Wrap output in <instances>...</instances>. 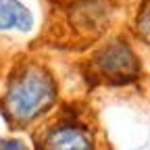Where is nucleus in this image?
<instances>
[{
  "instance_id": "obj_4",
  "label": "nucleus",
  "mask_w": 150,
  "mask_h": 150,
  "mask_svg": "<svg viewBox=\"0 0 150 150\" xmlns=\"http://www.w3.org/2000/svg\"><path fill=\"white\" fill-rule=\"evenodd\" d=\"M33 25V13L21 0H0V31L29 33Z\"/></svg>"
},
{
  "instance_id": "obj_5",
  "label": "nucleus",
  "mask_w": 150,
  "mask_h": 150,
  "mask_svg": "<svg viewBox=\"0 0 150 150\" xmlns=\"http://www.w3.org/2000/svg\"><path fill=\"white\" fill-rule=\"evenodd\" d=\"M108 8L104 6L102 0H81V4L73 6L71 11V21L83 31H96L104 27Z\"/></svg>"
},
{
  "instance_id": "obj_1",
  "label": "nucleus",
  "mask_w": 150,
  "mask_h": 150,
  "mask_svg": "<svg viewBox=\"0 0 150 150\" xmlns=\"http://www.w3.org/2000/svg\"><path fill=\"white\" fill-rule=\"evenodd\" d=\"M56 100L59 86L52 71L40 61H23L6 79L0 112L13 127H27L48 115Z\"/></svg>"
},
{
  "instance_id": "obj_2",
  "label": "nucleus",
  "mask_w": 150,
  "mask_h": 150,
  "mask_svg": "<svg viewBox=\"0 0 150 150\" xmlns=\"http://www.w3.org/2000/svg\"><path fill=\"white\" fill-rule=\"evenodd\" d=\"M92 67L102 79L112 86L131 83L140 77V59L136 50L123 38H115L100 44L92 54Z\"/></svg>"
},
{
  "instance_id": "obj_6",
  "label": "nucleus",
  "mask_w": 150,
  "mask_h": 150,
  "mask_svg": "<svg viewBox=\"0 0 150 150\" xmlns=\"http://www.w3.org/2000/svg\"><path fill=\"white\" fill-rule=\"evenodd\" d=\"M136 29L146 42H150V0L144 4V8L140 11V15L136 19Z\"/></svg>"
},
{
  "instance_id": "obj_7",
  "label": "nucleus",
  "mask_w": 150,
  "mask_h": 150,
  "mask_svg": "<svg viewBox=\"0 0 150 150\" xmlns=\"http://www.w3.org/2000/svg\"><path fill=\"white\" fill-rule=\"evenodd\" d=\"M0 150H31V146L21 138H0Z\"/></svg>"
},
{
  "instance_id": "obj_3",
  "label": "nucleus",
  "mask_w": 150,
  "mask_h": 150,
  "mask_svg": "<svg viewBox=\"0 0 150 150\" xmlns=\"http://www.w3.org/2000/svg\"><path fill=\"white\" fill-rule=\"evenodd\" d=\"M35 150H98L90 125L77 117H65L46 125L33 142Z\"/></svg>"
}]
</instances>
